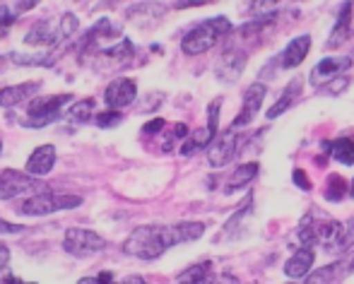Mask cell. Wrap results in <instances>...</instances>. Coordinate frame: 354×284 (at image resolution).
Masks as SVG:
<instances>
[{
	"mask_svg": "<svg viewBox=\"0 0 354 284\" xmlns=\"http://www.w3.org/2000/svg\"><path fill=\"white\" fill-rule=\"evenodd\" d=\"M210 284H239V280L229 272H222V275H212Z\"/></svg>",
	"mask_w": 354,
	"mask_h": 284,
	"instance_id": "f35d334b",
	"label": "cell"
},
{
	"mask_svg": "<svg viewBox=\"0 0 354 284\" xmlns=\"http://www.w3.org/2000/svg\"><path fill=\"white\" fill-rule=\"evenodd\" d=\"M37 3H39V0H19V3H17V12H27V10H32Z\"/></svg>",
	"mask_w": 354,
	"mask_h": 284,
	"instance_id": "b9f144b4",
	"label": "cell"
},
{
	"mask_svg": "<svg viewBox=\"0 0 354 284\" xmlns=\"http://www.w3.org/2000/svg\"><path fill=\"white\" fill-rule=\"evenodd\" d=\"M10 263V248L5 243H0V272L5 270V265Z\"/></svg>",
	"mask_w": 354,
	"mask_h": 284,
	"instance_id": "ab89813d",
	"label": "cell"
},
{
	"mask_svg": "<svg viewBox=\"0 0 354 284\" xmlns=\"http://www.w3.org/2000/svg\"><path fill=\"white\" fill-rule=\"evenodd\" d=\"M333 265H335V282L347 280L354 272V251H347V256L340 258L337 263H333Z\"/></svg>",
	"mask_w": 354,
	"mask_h": 284,
	"instance_id": "f1b7e54d",
	"label": "cell"
},
{
	"mask_svg": "<svg viewBox=\"0 0 354 284\" xmlns=\"http://www.w3.org/2000/svg\"><path fill=\"white\" fill-rule=\"evenodd\" d=\"M350 193V183L340 176V173H333L328 178V191H326V200H333V202H340L342 198Z\"/></svg>",
	"mask_w": 354,
	"mask_h": 284,
	"instance_id": "484cf974",
	"label": "cell"
},
{
	"mask_svg": "<svg viewBox=\"0 0 354 284\" xmlns=\"http://www.w3.org/2000/svg\"><path fill=\"white\" fill-rule=\"evenodd\" d=\"M77 17L73 12H63L58 19H39L29 34L24 37L27 46H37V48H56V46H66L71 44V39L77 34Z\"/></svg>",
	"mask_w": 354,
	"mask_h": 284,
	"instance_id": "7a4b0ae2",
	"label": "cell"
},
{
	"mask_svg": "<svg viewBox=\"0 0 354 284\" xmlns=\"http://www.w3.org/2000/svg\"><path fill=\"white\" fill-rule=\"evenodd\" d=\"M167 12H169L167 3H157V0H140V3H133L131 8L126 10V19L138 29H152L162 22Z\"/></svg>",
	"mask_w": 354,
	"mask_h": 284,
	"instance_id": "9c48e42d",
	"label": "cell"
},
{
	"mask_svg": "<svg viewBox=\"0 0 354 284\" xmlns=\"http://www.w3.org/2000/svg\"><path fill=\"white\" fill-rule=\"evenodd\" d=\"M80 205H82V198L80 196H63V193L44 191L37 193V196L24 198L17 205V212L27 214V217H44V214H53L61 210H75Z\"/></svg>",
	"mask_w": 354,
	"mask_h": 284,
	"instance_id": "8992f818",
	"label": "cell"
},
{
	"mask_svg": "<svg viewBox=\"0 0 354 284\" xmlns=\"http://www.w3.org/2000/svg\"><path fill=\"white\" fill-rule=\"evenodd\" d=\"M212 3V0H176V5L174 8L176 10H188V8H201V5H207Z\"/></svg>",
	"mask_w": 354,
	"mask_h": 284,
	"instance_id": "8d00e7d4",
	"label": "cell"
},
{
	"mask_svg": "<svg viewBox=\"0 0 354 284\" xmlns=\"http://www.w3.org/2000/svg\"><path fill=\"white\" fill-rule=\"evenodd\" d=\"M248 63V53L241 51V48H229L219 56L217 66H214V75H217L219 82L224 84H234L239 77L246 70Z\"/></svg>",
	"mask_w": 354,
	"mask_h": 284,
	"instance_id": "8fae6325",
	"label": "cell"
},
{
	"mask_svg": "<svg viewBox=\"0 0 354 284\" xmlns=\"http://www.w3.org/2000/svg\"><path fill=\"white\" fill-rule=\"evenodd\" d=\"M212 263H196V265L186 267V270L178 275V284H210L212 280Z\"/></svg>",
	"mask_w": 354,
	"mask_h": 284,
	"instance_id": "603a6c76",
	"label": "cell"
},
{
	"mask_svg": "<svg viewBox=\"0 0 354 284\" xmlns=\"http://www.w3.org/2000/svg\"><path fill=\"white\" fill-rule=\"evenodd\" d=\"M313 261H316V251L308 246H301L299 251H294V256L284 263V275L289 280H299V277H306L313 267Z\"/></svg>",
	"mask_w": 354,
	"mask_h": 284,
	"instance_id": "ac0fdd59",
	"label": "cell"
},
{
	"mask_svg": "<svg viewBox=\"0 0 354 284\" xmlns=\"http://www.w3.org/2000/svg\"><path fill=\"white\" fill-rule=\"evenodd\" d=\"M350 196L354 198V181H352V188H350Z\"/></svg>",
	"mask_w": 354,
	"mask_h": 284,
	"instance_id": "7bdbcfd3",
	"label": "cell"
},
{
	"mask_svg": "<svg viewBox=\"0 0 354 284\" xmlns=\"http://www.w3.org/2000/svg\"><path fill=\"white\" fill-rule=\"evenodd\" d=\"M352 246H354V217L350 222L342 224V234H340V241H337L335 253H347L352 251Z\"/></svg>",
	"mask_w": 354,
	"mask_h": 284,
	"instance_id": "f546056e",
	"label": "cell"
},
{
	"mask_svg": "<svg viewBox=\"0 0 354 284\" xmlns=\"http://www.w3.org/2000/svg\"><path fill=\"white\" fill-rule=\"evenodd\" d=\"M116 284H145V277L140 275H128L123 280H116Z\"/></svg>",
	"mask_w": 354,
	"mask_h": 284,
	"instance_id": "60d3db41",
	"label": "cell"
},
{
	"mask_svg": "<svg viewBox=\"0 0 354 284\" xmlns=\"http://www.w3.org/2000/svg\"><path fill=\"white\" fill-rule=\"evenodd\" d=\"M15 19H17V15H12V10H10L8 5H0V39L10 32V27L15 24Z\"/></svg>",
	"mask_w": 354,
	"mask_h": 284,
	"instance_id": "1f68e13d",
	"label": "cell"
},
{
	"mask_svg": "<svg viewBox=\"0 0 354 284\" xmlns=\"http://www.w3.org/2000/svg\"><path fill=\"white\" fill-rule=\"evenodd\" d=\"M167 126V123H164V118H154V121H149V123H145L142 126V133L145 135H162V128Z\"/></svg>",
	"mask_w": 354,
	"mask_h": 284,
	"instance_id": "836d02e7",
	"label": "cell"
},
{
	"mask_svg": "<svg viewBox=\"0 0 354 284\" xmlns=\"http://www.w3.org/2000/svg\"><path fill=\"white\" fill-rule=\"evenodd\" d=\"M73 102V94L71 92H63V94H39L29 102L27 106V116L22 118V126L24 128H44V126H51V123L61 121L66 116V106Z\"/></svg>",
	"mask_w": 354,
	"mask_h": 284,
	"instance_id": "5b68a950",
	"label": "cell"
},
{
	"mask_svg": "<svg viewBox=\"0 0 354 284\" xmlns=\"http://www.w3.org/2000/svg\"><path fill=\"white\" fill-rule=\"evenodd\" d=\"M352 10H354V0H345V5H342L340 12H337V22H335V27H333V32H330V39H328V44H326L328 48H340L342 44L350 39V34H352Z\"/></svg>",
	"mask_w": 354,
	"mask_h": 284,
	"instance_id": "e0dca14e",
	"label": "cell"
},
{
	"mask_svg": "<svg viewBox=\"0 0 354 284\" xmlns=\"http://www.w3.org/2000/svg\"><path fill=\"white\" fill-rule=\"evenodd\" d=\"M53 167H56V147H53V144H41V147L34 149L32 157L27 159L24 171L34 178H41V176H46V173H51Z\"/></svg>",
	"mask_w": 354,
	"mask_h": 284,
	"instance_id": "9a60e30c",
	"label": "cell"
},
{
	"mask_svg": "<svg viewBox=\"0 0 354 284\" xmlns=\"http://www.w3.org/2000/svg\"><path fill=\"white\" fill-rule=\"evenodd\" d=\"M347 87H350V77H347V75H340V77L326 82L321 89H323V94H335V97H337V94H342Z\"/></svg>",
	"mask_w": 354,
	"mask_h": 284,
	"instance_id": "4dcf8cb0",
	"label": "cell"
},
{
	"mask_svg": "<svg viewBox=\"0 0 354 284\" xmlns=\"http://www.w3.org/2000/svg\"><path fill=\"white\" fill-rule=\"evenodd\" d=\"M350 66H352L350 58L328 56V58H323L321 63H316V68H313L311 75H308V79H311L313 87H323V84L330 82V79H335V77H340V75H345V70Z\"/></svg>",
	"mask_w": 354,
	"mask_h": 284,
	"instance_id": "5bb4252c",
	"label": "cell"
},
{
	"mask_svg": "<svg viewBox=\"0 0 354 284\" xmlns=\"http://www.w3.org/2000/svg\"><path fill=\"white\" fill-rule=\"evenodd\" d=\"M77 284H116V277H113L111 272H102V275H97V277H82Z\"/></svg>",
	"mask_w": 354,
	"mask_h": 284,
	"instance_id": "d6a6232c",
	"label": "cell"
},
{
	"mask_svg": "<svg viewBox=\"0 0 354 284\" xmlns=\"http://www.w3.org/2000/svg\"><path fill=\"white\" fill-rule=\"evenodd\" d=\"M292 178H294V183L301 188V191H311V181H308V176H306V171H304V169H294Z\"/></svg>",
	"mask_w": 354,
	"mask_h": 284,
	"instance_id": "e575fe53",
	"label": "cell"
},
{
	"mask_svg": "<svg viewBox=\"0 0 354 284\" xmlns=\"http://www.w3.org/2000/svg\"><path fill=\"white\" fill-rule=\"evenodd\" d=\"M138 99V84L131 77H116L104 92V104L113 111H121V108L131 106Z\"/></svg>",
	"mask_w": 354,
	"mask_h": 284,
	"instance_id": "7c38bea8",
	"label": "cell"
},
{
	"mask_svg": "<svg viewBox=\"0 0 354 284\" xmlns=\"http://www.w3.org/2000/svg\"><path fill=\"white\" fill-rule=\"evenodd\" d=\"M75 3H84V0H75Z\"/></svg>",
	"mask_w": 354,
	"mask_h": 284,
	"instance_id": "ee69618b",
	"label": "cell"
},
{
	"mask_svg": "<svg viewBox=\"0 0 354 284\" xmlns=\"http://www.w3.org/2000/svg\"><path fill=\"white\" fill-rule=\"evenodd\" d=\"M266 94H268V87L263 82H256V84H251V87L243 92V104H241V113H239L236 118L232 121V126L229 128H234V131H239V128H243V126H248V123L256 118V113L263 108V102H266Z\"/></svg>",
	"mask_w": 354,
	"mask_h": 284,
	"instance_id": "4fadbf2b",
	"label": "cell"
},
{
	"mask_svg": "<svg viewBox=\"0 0 354 284\" xmlns=\"http://www.w3.org/2000/svg\"><path fill=\"white\" fill-rule=\"evenodd\" d=\"M304 284H335V265H323L316 267L313 272H308Z\"/></svg>",
	"mask_w": 354,
	"mask_h": 284,
	"instance_id": "4316f807",
	"label": "cell"
},
{
	"mask_svg": "<svg viewBox=\"0 0 354 284\" xmlns=\"http://www.w3.org/2000/svg\"><path fill=\"white\" fill-rule=\"evenodd\" d=\"M232 22L224 15H217V17L203 19L198 27H193L186 37L181 39V51L186 56H201V53H207L210 48L217 46L224 37L232 34Z\"/></svg>",
	"mask_w": 354,
	"mask_h": 284,
	"instance_id": "3957f363",
	"label": "cell"
},
{
	"mask_svg": "<svg viewBox=\"0 0 354 284\" xmlns=\"http://www.w3.org/2000/svg\"><path fill=\"white\" fill-rule=\"evenodd\" d=\"M94 106H97V102H94V99H82V102L73 104L63 118H68L71 123H77V126H80V123H89V121H92Z\"/></svg>",
	"mask_w": 354,
	"mask_h": 284,
	"instance_id": "d4e9b609",
	"label": "cell"
},
{
	"mask_svg": "<svg viewBox=\"0 0 354 284\" xmlns=\"http://www.w3.org/2000/svg\"><path fill=\"white\" fill-rule=\"evenodd\" d=\"M19 231H24L22 224H12L8 219H0V236H5V234H19Z\"/></svg>",
	"mask_w": 354,
	"mask_h": 284,
	"instance_id": "d590c367",
	"label": "cell"
},
{
	"mask_svg": "<svg viewBox=\"0 0 354 284\" xmlns=\"http://www.w3.org/2000/svg\"><path fill=\"white\" fill-rule=\"evenodd\" d=\"M301 84H304V79L301 77H294L292 82L287 84V87H284V92H282V97L277 99L275 104H272L270 106V111H268V118H280L284 111H287L289 106H292L294 104V99L299 97V94H301Z\"/></svg>",
	"mask_w": 354,
	"mask_h": 284,
	"instance_id": "ffe728a7",
	"label": "cell"
},
{
	"mask_svg": "<svg viewBox=\"0 0 354 284\" xmlns=\"http://www.w3.org/2000/svg\"><path fill=\"white\" fill-rule=\"evenodd\" d=\"M176 246L174 238V229L164 227V224H145L131 231V236L123 241L121 251L131 258H140V261H157L159 256Z\"/></svg>",
	"mask_w": 354,
	"mask_h": 284,
	"instance_id": "6da1fadb",
	"label": "cell"
},
{
	"mask_svg": "<svg viewBox=\"0 0 354 284\" xmlns=\"http://www.w3.org/2000/svg\"><path fill=\"white\" fill-rule=\"evenodd\" d=\"M236 152H239V131L229 128V131L219 133L210 147H207V162H210L212 169H222L236 157Z\"/></svg>",
	"mask_w": 354,
	"mask_h": 284,
	"instance_id": "30bf717a",
	"label": "cell"
},
{
	"mask_svg": "<svg viewBox=\"0 0 354 284\" xmlns=\"http://www.w3.org/2000/svg\"><path fill=\"white\" fill-rule=\"evenodd\" d=\"M323 147H326V152L330 154L335 162L347 164V167L354 164V138H337V140H333V142H326Z\"/></svg>",
	"mask_w": 354,
	"mask_h": 284,
	"instance_id": "44dd1931",
	"label": "cell"
},
{
	"mask_svg": "<svg viewBox=\"0 0 354 284\" xmlns=\"http://www.w3.org/2000/svg\"><path fill=\"white\" fill-rule=\"evenodd\" d=\"M46 188L48 186L41 178L29 176L27 171H17V169H3V171H0V200L37 196V193H44Z\"/></svg>",
	"mask_w": 354,
	"mask_h": 284,
	"instance_id": "52a82bcc",
	"label": "cell"
},
{
	"mask_svg": "<svg viewBox=\"0 0 354 284\" xmlns=\"http://www.w3.org/2000/svg\"><path fill=\"white\" fill-rule=\"evenodd\" d=\"M133 56H136V48H133L131 39H118L109 46H99L89 53H82L80 63L97 73H118L133 61Z\"/></svg>",
	"mask_w": 354,
	"mask_h": 284,
	"instance_id": "277c9868",
	"label": "cell"
},
{
	"mask_svg": "<svg viewBox=\"0 0 354 284\" xmlns=\"http://www.w3.org/2000/svg\"><path fill=\"white\" fill-rule=\"evenodd\" d=\"M0 284H37V282H24V280H19V277H15L12 272L3 270L0 272Z\"/></svg>",
	"mask_w": 354,
	"mask_h": 284,
	"instance_id": "74e56055",
	"label": "cell"
},
{
	"mask_svg": "<svg viewBox=\"0 0 354 284\" xmlns=\"http://www.w3.org/2000/svg\"><path fill=\"white\" fill-rule=\"evenodd\" d=\"M121 121H123V113L121 111H113V108H109V111H102V113H97V116H94V123H97L102 131L116 128Z\"/></svg>",
	"mask_w": 354,
	"mask_h": 284,
	"instance_id": "83f0119b",
	"label": "cell"
},
{
	"mask_svg": "<svg viewBox=\"0 0 354 284\" xmlns=\"http://www.w3.org/2000/svg\"><path fill=\"white\" fill-rule=\"evenodd\" d=\"M258 169H261V167H258V162H248V164H243V167H239L236 171L227 178V186H224V191L234 193V191H239V188L248 186V183L258 176Z\"/></svg>",
	"mask_w": 354,
	"mask_h": 284,
	"instance_id": "7402d4cb",
	"label": "cell"
},
{
	"mask_svg": "<svg viewBox=\"0 0 354 284\" xmlns=\"http://www.w3.org/2000/svg\"><path fill=\"white\" fill-rule=\"evenodd\" d=\"M39 89H41L39 79H29V82H19V84H12V87H3L0 89V106L3 108L17 106L24 99L34 97V92H39Z\"/></svg>",
	"mask_w": 354,
	"mask_h": 284,
	"instance_id": "d6986e66",
	"label": "cell"
},
{
	"mask_svg": "<svg viewBox=\"0 0 354 284\" xmlns=\"http://www.w3.org/2000/svg\"><path fill=\"white\" fill-rule=\"evenodd\" d=\"M174 238H176V246L178 243H191L198 241V238L205 234V224L203 222H178L174 224Z\"/></svg>",
	"mask_w": 354,
	"mask_h": 284,
	"instance_id": "cb8c5ba5",
	"label": "cell"
},
{
	"mask_svg": "<svg viewBox=\"0 0 354 284\" xmlns=\"http://www.w3.org/2000/svg\"><path fill=\"white\" fill-rule=\"evenodd\" d=\"M0 149H3V142H0Z\"/></svg>",
	"mask_w": 354,
	"mask_h": 284,
	"instance_id": "f6af8a7d",
	"label": "cell"
},
{
	"mask_svg": "<svg viewBox=\"0 0 354 284\" xmlns=\"http://www.w3.org/2000/svg\"><path fill=\"white\" fill-rule=\"evenodd\" d=\"M106 248V241L92 229L71 227L63 236V251L71 253L73 258H92Z\"/></svg>",
	"mask_w": 354,
	"mask_h": 284,
	"instance_id": "ba28073f",
	"label": "cell"
},
{
	"mask_svg": "<svg viewBox=\"0 0 354 284\" xmlns=\"http://www.w3.org/2000/svg\"><path fill=\"white\" fill-rule=\"evenodd\" d=\"M308 51H311V37H308V34L294 37L292 41L287 44V48L280 53V68L282 70H294V68H299L306 61Z\"/></svg>",
	"mask_w": 354,
	"mask_h": 284,
	"instance_id": "2e32d148",
	"label": "cell"
}]
</instances>
